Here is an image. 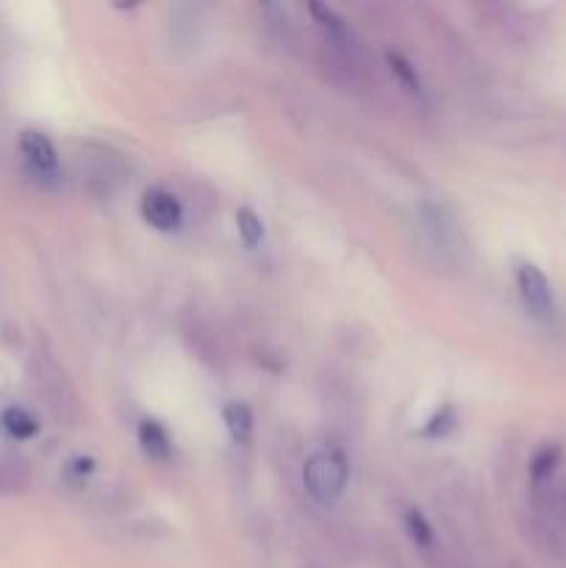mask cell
<instances>
[{
    "mask_svg": "<svg viewBox=\"0 0 566 568\" xmlns=\"http://www.w3.org/2000/svg\"><path fill=\"white\" fill-rule=\"evenodd\" d=\"M455 422H458V414H455V408H453V405H444V408H438V414L431 416V422L425 425L422 436H425V438H444L449 430H453Z\"/></svg>",
    "mask_w": 566,
    "mask_h": 568,
    "instance_id": "12",
    "label": "cell"
},
{
    "mask_svg": "<svg viewBox=\"0 0 566 568\" xmlns=\"http://www.w3.org/2000/svg\"><path fill=\"white\" fill-rule=\"evenodd\" d=\"M516 286H519L522 300H525L527 308H530L533 314L553 316V286H549L547 275H544L536 264H530V261H519V264H516Z\"/></svg>",
    "mask_w": 566,
    "mask_h": 568,
    "instance_id": "2",
    "label": "cell"
},
{
    "mask_svg": "<svg viewBox=\"0 0 566 568\" xmlns=\"http://www.w3.org/2000/svg\"><path fill=\"white\" fill-rule=\"evenodd\" d=\"M236 227H239V236H242V242L247 244V247H259L261 242H264V222H261V216L255 214L253 209H239L236 211Z\"/></svg>",
    "mask_w": 566,
    "mask_h": 568,
    "instance_id": "8",
    "label": "cell"
},
{
    "mask_svg": "<svg viewBox=\"0 0 566 568\" xmlns=\"http://www.w3.org/2000/svg\"><path fill=\"white\" fill-rule=\"evenodd\" d=\"M20 150L28 159V164H31L37 172H50L55 170V164H59V155H55L53 142L39 131H22Z\"/></svg>",
    "mask_w": 566,
    "mask_h": 568,
    "instance_id": "4",
    "label": "cell"
},
{
    "mask_svg": "<svg viewBox=\"0 0 566 568\" xmlns=\"http://www.w3.org/2000/svg\"><path fill=\"white\" fill-rule=\"evenodd\" d=\"M3 427L11 438H17V442H26V438L37 436L39 422L33 419L26 408H9L3 414Z\"/></svg>",
    "mask_w": 566,
    "mask_h": 568,
    "instance_id": "7",
    "label": "cell"
},
{
    "mask_svg": "<svg viewBox=\"0 0 566 568\" xmlns=\"http://www.w3.org/2000/svg\"><path fill=\"white\" fill-rule=\"evenodd\" d=\"M222 422H225L228 433H231V438L236 444H244L250 438V433H253V410H250L244 403L225 405V410H222Z\"/></svg>",
    "mask_w": 566,
    "mask_h": 568,
    "instance_id": "6",
    "label": "cell"
},
{
    "mask_svg": "<svg viewBox=\"0 0 566 568\" xmlns=\"http://www.w3.org/2000/svg\"><path fill=\"white\" fill-rule=\"evenodd\" d=\"M137 436H139V444H142L144 455H148L150 460H159V464L170 460L172 438L170 433L164 430V425H159L155 419H142L139 422Z\"/></svg>",
    "mask_w": 566,
    "mask_h": 568,
    "instance_id": "5",
    "label": "cell"
},
{
    "mask_svg": "<svg viewBox=\"0 0 566 568\" xmlns=\"http://www.w3.org/2000/svg\"><path fill=\"white\" fill-rule=\"evenodd\" d=\"M405 527H408L411 538H414L420 547H431L433 530H431V525H427L425 516H422L420 510H408V514H405Z\"/></svg>",
    "mask_w": 566,
    "mask_h": 568,
    "instance_id": "13",
    "label": "cell"
},
{
    "mask_svg": "<svg viewBox=\"0 0 566 568\" xmlns=\"http://www.w3.org/2000/svg\"><path fill=\"white\" fill-rule=\"evenodd\" d=\"M142 216L155 231H175L183 222V209L175 194L164 192V189H150L142 197Z\"/></svg>",
    "mask_w": 566,
    "mask_h": 568,
    "instance_id": "3",
    "label": "cell"
},
{
    "mask_svg": "<svg viewBox=\"0 0 566 568\" xmlns=\"http://www.w3.org/2000/svg\"><path fill=\"white\" fill-rule=\"evenodd\" d=\"M386 61H388V70H392V75L397 78L400 87H403L405 92H411V94H420L422 92L420 75H416V70H414V67H411V61H405L400 53H388Z\"/></svg>",
    "mask_w": 566,
    "mask_h": 568,
    "instance_id": "11",
    "label": "cell"
},
{
    "mask_svg": "<svg viewBox=\"0 0 566 568\" xmlns=\"http://www.w3.org/2000/svg\"><path fill=\"white\" fill-rule=\"evenodd\" d=\"M311 14L316 17V22L322 26V31L327 33L331 39H347L350 37V28L347 22L342 20V17L336 14V11L331 9V6H322V3H311L309 6Z\"/></svg>",
    "mask_w": 566,
    "mask_h": 568,
    "instance_id": "10",
    "label": "cell"
},
{
    "mask_svg": "<svg viewBox=\"0 0 566 568\" xmlns=\"http://www.w3.org/2000/svg\"><path fill=\"white\" fill-rule=\"evenodd\" d=\"M350 466L347 458L336 449H325V453L311 455L309 464L303 469V483L309 488V494L320 503H333V499L342 497L344 486H347Z\"/></svg>",
    "mask_w": 566,
    "mask_h": 568,
    "instance_id": "1",
    "label": "cell"
},
{
    "mask_svg": "<svg viewBox=\"0 0 566 568\" xmlns=\"http://www.w3.org/2000/svg\"><path fill=\"white\" fill-rule=\"evenodd\" d=\"M560 455H564V449H560L558 444H547V447L538 449V453L533 455V464H530L533 480L536 483L549 480V475L555 471V466L560 464Z\"/></svg>",
    "mask_w": 566,
    "mask_h": 568,
    "instance_id": "9",
    "label": "cell"
}]
</instances>
